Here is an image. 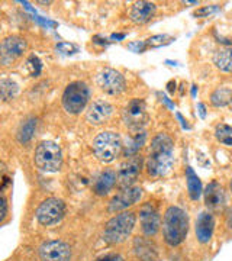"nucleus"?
<instances>
[{
    "label": "nucleus",
    "instance_id": "obj_1",
    "mask_svg": "<svg viewBox=\"0 0 232 261\" xmlns=\"http://www.w3.org/2000/svg\"><path fill=\"white\" fill-rule=\"evenodd\" d=\"M174 163V142L167 134H158L151 141L147 171L152 177H163L173 167Z\"/></svg>",
    "mask_w": 232,
    "mask_h": 261
},
{
    "label": "nucleus",
    "instance_id": "obj_2",
    "mask_svg": "<svg viewBox=\"0 0 232 261\" xmlns=\"http://www.w3.org/2000/svg\"><path fill=\"white\" fill-rule=\"evenodd\" d=\"M189 232V216L183 209L170 206L163 219V235L164 241L170 247H177L183 243Z\"/></svg>",
    "mask_w": 232,
    "mask_h": 261
},
{
    "label": "nucleus",
    "instance_id": "obj_3",
    "mask_svg": "<svg viewBox=\"0 0 232 261\" xmlns=\"http://www.w3.org/2000/svg\"><path fill=\"white\" fill-rule=\"evenodd\" d=\"M137 222V216L134 212H122L113 216L105 226L103 231V241L109 245L123 243L128 240Z\"/></svg>",
    "mask_w": 232,
    "mask_h": 261
},
{
    "label": "nucleus",
    "instance_id": "obj_4",
    "mask_svg": "<svg viewBox=\"0 0 232 261\" xmlns=\"http://www.w3.org/2000/svg\"><path fill=\"white\" fill-rule=\"evenodd\" d=\"M34 161L41 171H45V173L60 171L63 166V152H61L60 145L54 141L39 142V145L35 148Z\"/></svg>",
    "mask_w": 232,
    "mask_h": 261
},
{
    "label": "nucleus",
    "instance_id": "obj_5",
    "mask_svg": "<svg viewBox=\"0 0 232 261\" xmlns=\"http://www.w3.org/2000/svg\"><path fill=\"white\" fill-rule=\"evenodd\" d=\"M93 152L96 159L102 163H112L122 151V140L119 134L105 130L93 140Z\"/></svg>",
    "mask_w": 232,
    "mask_h": 261
},
{
    "label": "nucleus",
    "instance_id": "obj_6",
    "mask_svg": "<svg viewBox=\"0 0 232 261\" xmlns=\"http://www.w3.org/2000/svg\"><path fill=\"white\" fill-rule=\"evenodd\" d=\"M90 99V89L84 82H73L65 87L61 102L65 112L77 115L87 106Z\"/></svg>",
    "mask_w": 232,
    "mask_h": 261
},
{
    "label": "nucleus",
    "instance_id": "obj_7",
    "mask_svg": "<svg viewBox=\"0 0 232 261\" xmlns=\"http://www.w3.org/2000/svg\"><path fill=\"white\" fill-rule=\"evenodd\" d=\"M28 49L27 39L19 35H10L0 42V65L9 67L15 64Z\"/></svg>",
    "mask_w": 232,
    "mask_h": 261
},
{
    "label": "nucleus",
    "instance_id": "obj_8",
    "mask_svg": "<svg viewBox=\"0 0 232 261\" xmlns=\"http://www.w3.org/2000/svg\"><path fill=\"white\" fill-rule=\"evenodd\" d=\"M122 121L126 128L131 130H142V128L148 122V112H147V105L142 99H132L122 112Z\"/></svg>",
    "mask_w": 232,
    "mask_h": 261
},
{
    "label": "nucleus",
    "instance_id": "obj_9",
    "mask_svg": "<svg viewBox=\"0 0 232 261\" xmlns=\"http://www.w3.org/2000/svg\"><path fill=\"white\" fill-rule=\"evenodd\" d=\"M38 222L44 226H51V225L58 224L65 215V205L63 200L49 197L45 199L37 209Z\"/></svg>",
    "mask_w": 232,
    "mask_h": 261
},
{
    "label": "nucleus",
    "instance_id": "obj_10",
    "mask_svg": "<svg viewBox=\"0 0 232 261\" xmlns=\"http://www.w3.org/2000/svg\"><path fill=\"white\" fill-rule=\"evenodd\" d=\"M144 164V160L141 155H134L130 157L126 161H123L121 164V167L116 173V183L121 189H128L132 187V185L137 181L141 168Z\"/></svg>",
    "mask_w": 232,
    "mask_h": 261
},
{
    "label": "nucleus",
    "instance_id": "obj_11",
    "mask_svg": "<svg viewBox=\"0 0 232 261\" xmlns=\"http://www.w3.org/2000/svg\"><path fill=\"white\" fill-rule=\"evenodd\" d=\"M97 86L106 94L116 96V94H121L125 90L126 83H125V77L118 70L103 68L102 71L97 74Z\"/></svg>",
    "mask_w": 232,
    "mask_h": 261
},
{
    "label": "nucleus",
    "instance_id": "obj_12",
    "mask_svg": "<svg viewBox=\"0 0 232 261\" xmlns=\"http://www.w3.org/2000/svg\"><path fill=\"white\" fill-rule=\"evenodd\" d=\"M41 261H71V248L60 240H51L39 247Z\"/></svg>",
    "mask_w": 232,
    "mask_h": 261
},
{
    "label": "nucleus",
    "instance_id": "obj_13",
    "mask_svg": "<svg viewBox=\"0 0 232 261\" xmlns=\"http://www.w3.org/2000/svg\"><path fill=\"white\" fill-rule=\"evenodd\" d=\"M142 197V189L138 186L128 187V189H122L118 195H115L109 202L108 211L111 214H118L125 209H128L130 206H134L139 199Z\"/></svg>",
    "mask_w": 232,
    "mask_h": 261
},
{
    "label": "nucleus",
    "instance_id": "obj_14",
    "mask_svg": "<svg viewBox=\"0 0 232 261\" xmlns=\"http://www.w3.org/2000/svg\"><path fill=\"white\" fill-rule=\"evenodd\" d=\"M139 222H141V229H142L144 235L154 237L160 231V226H161V219H160L157 207L152 203H145L141 206Z\"/></svg>",
    "mask_w": 232,
    "mask_h": 261
},
{
    "label": "nucleus",
    "instance_id": "obj_15",
    "mask_svg": "<svg viewBox=\"0 0 232 261\" xmlns=\"http://www.w3.org/2000/svg\"><path fill=\"white\" fill-rule=\"evenodd\" d=\"M113 115V106L106 100H94L89 105L86 119L92 125H103L111 119Z\"/></svg>",
    "mask_w": 232,
    "mask_h": 261
},
{
    "label": "nucleus",
    "instance_id": "obj_16",
    "mask_svg": "<svg viewBox=\"0 0 232 261\" xmlns=\"http://www.w3.org/2000/svg\"><path fill=\"white\" fill-rule=\"evenodd\" d=\"M156 12H157L156 3L141 0V2H135L132 5V8L130 10V18L134 23L144 25V23H147V22H149L151 19L154 18Z\"/></svg>",
    "mask_w": 232,
    "mask_h": 261
},
{
    "label": "nucleus",
    "instance_id": "obj_17",
    "mask_svg": "<svg viewBox=\"0 0 232 261\" xmlns=\"http://www.w3.org/2000/svg\"><path fill=\"white\" fill-rule=\"evenodd\" d=\"M204 196V205L209 211H219L222 209L225 203V193H223L222 186L218 181L209 183L203 192Z\"/></svg>",
    "mask_w": 232,
    "mask_h": 261
},
{
    "label": "nucleus",
    "instance_id": "obj_18",
    "mask_svg": "<svg viewBox=\"0 0 232 261\" xmlns=\"http://www.w3.org/2000/svg\"><path fill=\"white\" fill-rule=\"evenodd\" d=\"M215 229V218L211 212H202L196 221V237L199 243L208 244L211 241Z\"/></svg>",
    "mask_w": 232,
    "mask_h": 261
},
{
    "label": "nucleus",
    "instance_id": "obj_19",
    "mask_svg": "<svg viewBox=\"0 0 232 261\" xmlns=\"http://www.w3.org/2000/svg\"><path fill=\"white\" fill-rule=\"evenodd\" d=\"M134 252L141 261H157L158 250L156 244L144 237H137L134 240Z\"/></svg>",
    "mask_w": 232,
    "mask_h": 261
},
{
    "label": "nucleus",
    "instance_id": "obj_20",
    "mask_svg": "<svg viewBox=\"0 0 232 261\" xmlns=\"http://www.w3.org/2000/svg\"><path fill=\"white\" fill-rule=\"evenodd\" d=\"M115 185H116V173L113 170H105L94 180L93 192L97 196H105L111 192Z\"/></svg>",
    "mask_w": 232,
    "mask_h": 261
},
{
    "label": "nucleus",
    "instance_id": "obj_21",
    "mask_svg": "<svg viewBox=\"0 0 232 261\" xmlns=\"http://www.w3.org/2000/svg\"><path fill=\"white\" fill-rule=\"evenodd\" d=\"M145 140H147V134L145 130H138L135 132L132 137H130L126 142H125V149H123V154L126 157H134L139 149L144 147L145 144Z\"/></svg>",
    "mask_w": 232,
    "mask_h": 261
},
{
    "label": "nucleus",
    "instance_id": "obj_22",
    "mask_svg": "<svg viewBox=\"0 0 232 261\" xmlns=\"http://www.w3.org/2000/svg\"><path fill=\"white\" fill-rule=\"evenodd\" d=\"M186 180H187V190H189V196L192 200H199V197L202 195L203 189H202V181L197 177L193 168L186 167Z\"/></svg>",
    "mask_w": 232,
    "mask_h": 261
},
{
    "label": "nucleus",
    "instance_id": "obj_23",
    "mask_svg": "<svg viewBox=\"0 0 232 261\" xmlns=\"http://www.w3.org/2000/svg\"><path fill=\"white\" fill-rule=\"evenodd\" d=\"M214 64L225 73H232V48H221L215 53Z\"/></svg>",
    "mask_w": 232,
    "mask_h": 261
},
{
    "label": "nucleus",
    "instance_id": "obj_24",
    "mask_svg": "<svg viewBox=\"0 0 232 261\" xmlns=\"http://www.w3.org/2000/svg\"><path fill=\"white\" fill-rule=\"evenodd\" d=\"M37 129V119L34 116H29L25 121H22L18 129V141L20 144H27L32 140Z\"/></svg>",
    "mask_w": 232,
    "mask_h": 261
},
{
    "label": "nucleus",
    "instance_id": "obj_25",
    "mask_svg": "<svg viewBox=\"0 0 232 261\" xmlns=\"http://www.w3.org/2000/svg\"><path fill=\"white\" fill-rule=\"evenodd\" d=\"M19 86L12 79H0V102H10L16 97Z\"/></svg>",
    "mask_w": 232,
    "mask_h": 261
},
{
    "label": "nucleus",
    "instance_id": "obj_26",
    "mask_svg": "<svg viewBox=\"0 0 232 261\" xmlns=\"http://www.w3.org/2000/svg\"><path fill=\"white\" fill-rule=\"evenodd\" d=\"M232 99V89L229 87H219L216 89L214 93L211 94V102L216 108L226 106Z\"/></svg>",
    "mask_w": 232,
    "mask_h": 261
},
{
    "label": "nucleus",
    "instance_id": "obj_27",
    "mask_svg": "<svg viewBox=\"0 0 232 261\" xmlns=\"http://www.w3.org/2000/svg\"><path fill=\"white\" fill-rule=\"evenodd\" d=\"M215 137L221 144L226 147H232V126L226 123H219L215 128Z\"/></svg>",
    "mask_w": 232,
    "mask_h": 261
},
{
    "label": "nucleus",
    "instance_id": "obj_28",
    "mask_svg": "<svg viewBox=\"0 0 232 261\" xmlns=\"http://www.w3.org/2000/svg\"><path fill=\"white\" fill-rule=\"evenodd\" d=\"M171 41H174V38L170 37L167 34H160V35H154V37L148 38L145 41L147 48H160L163 45H168Z\"/></svg>",
    "mask_w": 232,
    "mask_h": 261
},
{
    "label": "nucleus",
    "instance_id": "obj_29",
    "mask_svg": "<svg viewBox=\"0 0 232 261\" xmlns=\"http://www.w3.org/2000/svg\"><path fill=\"white\" fill-rule=\"evenodd\" d=\"M56 48L58 53L65 54V56L74 54V53H77V49H79V48L75 47L74 44H68V42H60V44H57Z\"/></svg>",
    "mask_w": 232,
    "mask_h": 261
},
{
    "label": "nucleus",
    "instance_id": "obj_30",
    "mask_svg": "<svg viewBox=\"0 0 232 261\" xmlns=\"http://www.w3.org/2000/svg\"><path fill=\"white\" fill-rule=\"evenodd\" d=\"M128 48L134 53H144L147 49V44H145V41H135V42H131Z\"/></svg>",
    "mask_w": 232,
    "mask_h": 261
},
{
    "label": "nucleus",
    "instance_id": "obj_31",
    "mask_svg": "<svg viewBox=\"0 0 232 261\" xmlns=\"http://www.w3.org/2000/svg\"><path fill=\"white\" fill-rule=\"evenodd\" d=\"M6 215H8V202L5 195L0 192V222L6 218Z\"/></svg>",
    "mask_w": 232,
    "mask_h": 261
},
{
    "label": "nucleus",
    "instance_id": "obj_32",
    "mask_svg": "<svg viewBox=\"0 0 232 261\" xmlns=\"http://www.w3.org/2000/svg\"><path fill=\"white\" fill-rule=\"evenodd\" d=\"M96 261H123V258H122V255H119V254L112 252V254H106L103 257H99Z\"/></svg>",
    "mask_w": 232,
    "mask_h": 261
},
{
    "label": "nucleus",
    "instance_id": "obj_33",
    "mask_svg": "<svg viewBox=\"0 0 232 261\" xmlns=\"http://www.w3.org/2000/svg\"><path fill=\"white\" fill-rule=\"evenodd\" d=\"M218 9V6H211V8H203V9L197 10L195 13V16H204V15H211L212 12Z\"/></svg>",
    "mask_w": 232,
    "mask_h": 261
},
{
    "label": "nucleus",
    "instance_id": "obj_34",
    "mask_svg": "<svg viewBox=\"0 0 232 261\" xmlns=\"http://www.w3.org/2000/svg\"><path fill=\"white\" fill-rule=\"evenodd\" d=\"M177 118L180 119V122H182V126H183L185 129H190V125L187 123V121H186L185 118H183V116H182L180 113H177Z\"/></svg>",
    "mask_w": 232,
    "mask_h": 261
},
{
    "label": "nucleus",
    "instance_id": "obj_35",
    "mask_svg": "<svg viewBox=\"0 0 232 261\" xmlns=\"http://www.w3.org/2000/svg\"><path fill=\"white\" fill-rule=\"evenodd\" d=\"M167 90L170 93H174L176 92V82H170L167 84Z\"/></svg>",
    "mask_w": 232,
    "mask_h": 261
},
{
    "label": "nucleus",
    "instance_id": "obj_36",
    "mask_svg": "<svg viewBox=\"0 0 232 261\" xmlns=\"http://www.w3.org/2000/svg\"><path fill=\"white\" fill-rule=\"evenodd\" d=\"M197 109H199V113H200V116H202V118H204V116H206V111H204L203 103H199V105H197Z\"/></svg>",
    "mask_w": 232,
    "mask_h": 261
},
{
    "label": "nucleus",
    "instance_id": "obj_37",
    "mask_svg": "<svg viewBox=\"0 0 232 261\" xmlns=\"http://www.w3.org/2000/svg\"><path fill=\"white\" fill-rule=\"evenodd\" d=\"M163 100H164V102L167 103V106L168 108H171V109H173V108H174V105H173V103L170 102V100H168V97L167 96H163Z\"/></svg>",
    "mask_w": 232,
    "mask_h": 261
},
{
    "label": "nucleus",
    "instance_id": "obj_38",
    "mask_svg": "<svg viewBox=\"0 0 232 261\" xmlns=\"http://www.w3.org/2000/svg\"><path fill=\"white\" fill-rule=\"evenodd\" d=\"M113 39H123L125 38V34H119V35H112Z\"/></svg>",
    "mask_w": 232,
    "mask_h": 261
},
{
    "label": "nucleus",
    "instance_id": "obj_39",
    "mask_svg": "<svg viewBox=\"0 0 232 261\" xmlns=\"http://www.w3.org/2000/svg\"><path fill=\"white\" fill-rule=\"evenodd\" d=\"M196 90H197V87H196V86H192V96H193V97L196 96Z\"/></svg>",
    "mask_w": 232,
    "mask_h": 261
},
{
    "label": "nucleus",
    "instance_id": "obj_40",
    "mask_svg": "<svg viewBox=\"0 0 232 261\" xmlns=\"http://www.w3.org/2000/svg\"><path fill=\"white\" fill-rule=\"evenodd\" d=\"M228 106H229V109H231V111H232V99H231V100H229V103H228Z\"/></svg>",
    "mask_w": 232,
    "mask_h": 261
},
{
    "label": "nucleus",
    "instance_id": "obj_41",
    "mask_svg": "<svg viewBox=\"0 0 232 261\" xmlns=\"http://www.w3.org/2000/svg\"><path fill=\"white\" fill-rule=\"evenodd\" d=\"M229 186H231V192H232V180H231V185H229Z\"/></svg>",
    "mask_w": 232,
    "mask_h": 261
}]
</instances>
